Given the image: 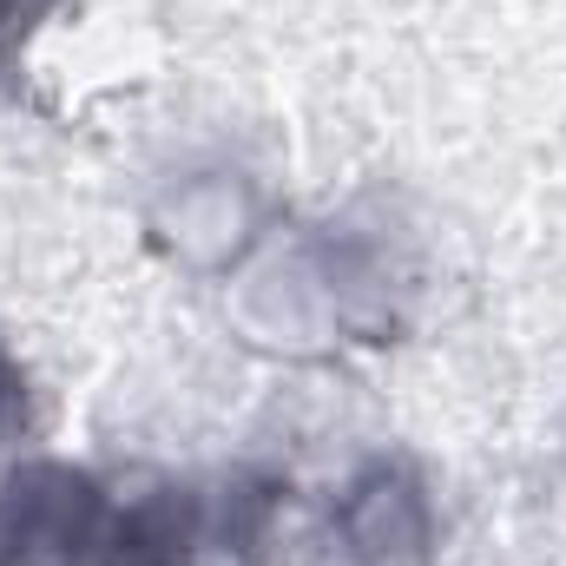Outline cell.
Here are the masks:
<instances>
[{"label": "cell", "instance_id": "1", "mask_svg": "<svg viewBox=\"0 0 566 566\" xmlns=\"http://www.w3.org/2000/svg\"><path fill=\"white\" fill-rule=\"evenodd\" d=\"M106 481L66 461H27L0 481V566H80L106 514Z\"/></svg>", "mask_w": 566, "mask_h": 566}, {"label": "cell", "instance_id": "2", "mask_svg": "<svg viewBox=\"0 0 566 566\" xmlns=\"http://www.w3.org/2000/svg\"><path fill=\"white\" fill-rule=\"evenodd\" d=\"M329 534L349 566H428L434 560V501L416 461L402 454H369L336 507H329Z\"/></svg>", "mask_w": 566, "mask_h": 566}, {"label": "cell", "instance_id": "3", "mask_svg": "<svg viewBox=\"0 0 566 566\" xmlns=\"http://www.w3.org/2000/svg\"><path fill=\"white\" fill-rule=\"evenodd\" d=\"M211 554V494L191 481L139 474L106 494L93 547L80 566H205Z\"/></svg>", "mask_w": 566, "mask_h": 566}, {"label": "cell", "instance_id": "4", "mask_svg": "<svg viewBox=\"0 0 566 566\" xmlns=\"http://www.w3.org/2000/svg\"><path fill=\"white\" fill-rule=\"evenodd\" d=\"M60 7H66V0H0V86L20 80V53H27L33 27H40L46 13H60Z\"/></svg>", "mask_w": 566, "mask_h": 566}, {"label": "cell", "instance_id": "5", "mask_svg": "<svg viewBox=\"0 0 566 566\" xmlns=\"http://www.w3.org/2000/svg\"><path fill=\"white\" fill-rule=\"evenodd\" d=\"M20 402H27V376H20V363H13V349L0 343V434L20 422Z\"/></svg>", "mask_w": 566, "mask_h": 566}]
</instances>
